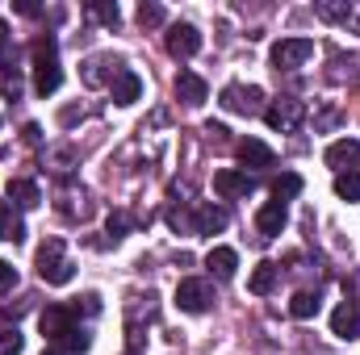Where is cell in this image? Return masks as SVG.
<instances>
[{
	"label": "cell",
	"mask_w": 360,
	"mask_h": 355,
	"mask_svg": "<svg viewBox=\"0 0 360 355\" xmlns=\"http://www.w3.org/2000/svg\"><path fill=\"white\" fill-rule=\"evenodd\" d=\"M30 55H34V92H38V96L59 92V84H63V67H59V46H55V38H51V34L34 38Z\"/></svg>",
	"instance_id": "cell-1"
},
{
	"label": "cell",
	"mask_w": 360,
	"mask_h": 355,
	"mask_svg": "<svg viewBox=\"0 0 360 355\" xmlns=\"http://www.w3.org/2000/svg\"><path fill=\"white\" fill-rule=\"evenodd\" d=\"M38 276H42L46 284H68V280L76 276V264L63 255V239H46V243L38 247Z\"/></svg>",
	"instance_id": "cell-2"
},
{
	"label": "cell",
	"mask_w": 360,
	"mask_h": 355,
	"mask_svg": "<svg viewBox=\"0 0 360 355\" xmlns=\"http://www.w3.org/2000/svg\"><path fill=\"white\" fill-rule=\"evenodd\" d=\"M218 105H222L226 113L256 117V113H264V88H256V84H226L222 96H218Z\"/></svg>",
	"instance_id": "cell-3"
},
{
	"label": "cell",
	"mask_w": 360,
	"mask_h": 355,
	"mask_svg": "<svg viewBox=\"0 0 360 355\" xmlns=\"http://www.w3.org/2000/svg\"><path fill=\"white\" fill-rule=\"evenodd\" d=\"M310 59H314V42L310 38H281V42H272V67L276 72H293V67H302Z\"/></svg>",
	"instance_id": "cell-4"
},
{
	"label": "cell",
	"mask_w": 360,
	"mask_h": 355,
	"mask_svg": "<svg viewBox=\"0 0 360 355\" xmlns=\"http://www.w3.org/2000/svg\"><path fill=\"white\" fill-rule=\"evenodd\" d=\"M176 305L184 309V314H205V309L214 305V288H210V280H197V276L180 280L176 284Z\"/></svg>",
	"instance_id": "cell-5"
},
{
	"label": "cell",
	"mask_w": 360,
	"mask_h": 355,
	"mask_svg": "<svg viewBox=\"0 0 360 355\" xmlns=\"http://www.w3.org/2000/svg\"><path fill=\"white\" fill-rule=\"evenodd\" d=\"M302 117H306V105H302V100H293V96H281V100H272L269 109H264V121H269L272 130H281V134L297 130V126H302Z\"/></svg>",
	"instance_id": "cell-6"
},
{
	"label": "cell",
	"mask_w": 360,
	"mask_h": 355,
	"mask_svg": "<svg viewBox=\"0 0 360 355\" xmlns=\"http://www.w3.org/2000/svg\"><path fill=\"white\" fill-rule=\"evenodd\" d=\"M164 46H168V55H172V59H193V55L201 51V34H197V25L176 21V25H168Z\"/></svg>",
	"instance_id": "cell-7"
},
{
	"label": "cell",
	"mask_w": 360,
	"mask_h": 355,
	"mask_svg": "<svg viewBox=\"0 0 360 355\" xmlns=\"http://www.w3.org/2000/svg\"><path fill=\"white\" fill-rule=\"evenodd\" d=\"M38 326H42V335L51 343H59V339H68L76 330V309L72 305H46L42 318H38Z\"/></svg>",
	"instance_id": "cell-8"
},
{
	"label": "cell",
	"mask_w": 360,
	"mask_h": 355,
	"mask_svg": "<svg viewBox=\"0 0 360 355\" xmlns=\"http://www.w3.org/2000/svg\"><path fill=\"white\" fill-rule=\"evenodd\" d=\"M256 188V180L248 176V172H239V168H222L218 176H214V192L222 196V201H239V196H248Z\"/></svg>",
	"instance_id": "cell-9"
},
{
	"label": "cell",
	"mask_w": 360,
	"mask_h": 355,
	"mask_svg": "<svg viewBox=\"0 0 360 355\" xmlns=\"http://www.w3.org/2000/svg\"><path fill=\"white\" fill-rule=\"evenodd\" d=\"M285 226H289V209H285L281 201H264L260 213H256V230H260V239H276Z\"/></svg>",
	"instance_id": "cell-10"
},
{
	"label": "cell",
	"mask_w": 360,
	"mask_h": 355,
	"mask_svg": "<svg viewBox=\"0 0 360 355\" xmlns=\"http://www.w3.org/2000/svg\"><path fill=\"white\" fill-rule=\"evenodd\" d=\"M323 159H327V168H335V172H352V168L360 163V142L356 138H340V142L327 147Z\"/></svg>",
	"instance_id": "cell-11"
},
{
	"label": "cell",
	"mask_w": 360,
	"mask_h": 355,
	"mask_svg": "<svg viewBox=\"0 0 360 355\" xmlns=\"http://www.w3.org/2000/svg\"><path fill=\"white\" fill-rule=\"evenodd\" d=\"M109 92H113V105H134V100L143 96V80H139V72L122 67V72L109 80Z\"/></svg>",
	"instance_id": "cell-12"
},
{
	"label": "cell",
	"mask_w": 360,
	"mask_h": 355,
	"mask_svg": "<svg viewBox=\"0 0 360 355\" xmlns=\"http://www.w3.org/2000/svg\"><path fill=\"white\" fill-rule=\"evenodd\" d=\"M235 155H239L243 168H272V163H276L272 147L269 142H260V138H243V142L235 147Z\"/></svg>",
	"instance_id": "cell-13"
},
{
	"label": "cell",
	"mask_w": 360,
	"mask_h": 355,
	"mask_svg": "<svg viewBox=\"0 0 360 355\" xmlns=\"http://www.w3.org/2000/svg\"><path fill=\"white\" fill-rule=\"evenodd\" d=\"M226 230V209L222 205H197L193 209V234H218Z\"/></svg>",
	"instance_id": "cell-14"
},
{
	"label": "cell",
	"mask_w": 360,
	"mask_h": 355,
	"mask_svg": "<svg viewBox=\"0 0 360 355\" xmlns=\"http://www.w3.org/2000/svg\"><path fill=\"white\" fill-rule=\"evenodd\" d=\"M331 335L335 339H344V343H352V339H360V314H356V305H340L335 314H331Z\"/></svg>",
	"instance_id": "cell-15"
},
{
	"label": "cell",
	"mask_w": 360,
	"mask_h": 355,
	"mask_svg": "<svg viewBox=\"0 0 360 355\" xmlns=\"http://www.w3.org/2000/svg\"><path fill=\"white\" fill-rule=\"evenodd\" d=\"M176 96L188 105V109H197V105H205V96H210V84L197 76V72H180L176 76Z\"/></svg>",
	"instance_id": "cell-16"
},
{
	"label": "cell",
	"mask_w": 360,
	"mask_h": 355,
	"mask_svg": "<svg viewBox=\"0 0 360 355\" xmlns=\"http://www.w3.org/2000/svg\"><path fill=\"white\" fill-rule=\"evenodd\" d=\"M4 196H8L13 205H21V209H34V205L42 201V192H38L34 180H8V184H4Z\"/></svg>",
	"instance_id": "cell-17"
},
{
	"label": "cell",
	"mask_w": 360,
	"mask_h": 355,
	"mask_svg": "<svg viewBox=\"0 0 360 355\" xmlns=\"http://www.w3.org/2000/svg\"><path fill=\"white\" fill-rule=\"evenodd\" d=\"M276 280H281V267L272 264V260H264V264H256L252 280H248V288H252L256 297H269L272 288H276Z\"/></svg>",
	"instance_id": "cell-18"
},
{
	"label": "cell",
	"mask_w": 360,
	"mask_h": 355,
	"mask_svg": "<svg viewBox=\"0 0 360 355\" xmlns=\"http://www.w3.org/2000/svg\"><path fill=\"white\" fill-rule=\"evenodd\" d=\"M205 267H210L218 280H231V276H235V267H239V255H235L231 247H214V251L205 255Z\"/></svg>",
	"instance_id": "cell-19"
},
{
	"label": "cell",
	"mask_w": 360,
	"mask_h": 355,
	"mask_svg": "<svg viewBox=\"0 0 360 355\" xmlns=\"http://www.w3.org/2000/svg\"><path fill=\"white\" fill-rule=\"evenodd\" d=\"M319 309H323V297H319V293H310V288L293 293V301H289V314H293L297 322H310Z\"/></svg>",
	"instance_id": "cell-20"
},
{
	"label": "cell",
	"mask_w": 360,
	"mask_h": 355,
	"mask_svg": "<svg viewBox=\"0 0 360 355\" xmlns=\"http://www.w3.org/2000/svg\"><path fill=\"white\" fill-rule=\"evenodd\" d=\"M0 239H4V243H21V239H25V226H21V217L13 213V201H0Z\"/></svg>",
	"instance_id": "cell-21"
},
{
	"label": "cell",
	"mask_w": 360,
	"mask_h": 355,
	"mask_svg": "<svg viewBox=\"0 0 360 355\" xmlns=\"http://www.w3.org/2000/svg\"><path fill=\"white\" fill-rule=\"evenodd\" d=\"M302 188H306V184H302V176H297V172H285V176L272 180V201H281V205H285V201H293Z\"/></svg>",
	"instance_id": "cell-22"
},
{
	"label": "cell",
	"mask_w": 360,
	"mask_h": 355,
	"mask_svg": "<svg viewBox=\"0 0 360 355\" xmlns=\"http://www.w3.org/2000/svg\"><path fill=\"white\" fill-rule=\"evenodd\" d=\"M335 196L348 201V205L360 201V172H340V176H335Z\"/></svg>",
	"instance_id": "cell-23"
},
{
	"label": "cell",
	"mask_w": 360,
	"mask_h": 355,
	"mask_svg": "<svg viewBox=\"0 0 360 355\" xmlns=\"http://www.w3.org/2000/svg\"><path fill=\"white\" fill-rule=\"evenodd\" d=\"M55 347H59L63 355H80V351H89V347H92V335H89V330H80V326H76V330H72L68 339H59Z\"/></svg>",
	"instance_id": "cell-24"
},
{
	"label": "cell",
	"mask_w": 360,
	"mask_h": 355,
	"mask_svg": "<svg viewBox=\"0 0 360 355\" xmlns=\"http://www.w3.org/2000/svg\"><path fill=\"white\" fill-rule=\"evenodd\" d=\"M109 63L117 67V59H109V55H96V59H89V67H84V80H89V84H105V72H101V67H109Z\"/></svg>",
	"instance_id": "cell-25"
},
{
	"label": "cell",
	"mask_w": 360,
	"mask_h": 355,
	"mask_svg": "<svg viewBox=\"0 0 360 355\" xmlns=\"http://www.w3.org/2000/svg\"><path fill=\"white\" fill-rule=\"evenodd\" d=\"M314 13H319L323 21H348V17H352V8H348V4H327V0H323Z\"/></svg>",
	"instance_id": "cell-26"
},
{
	"label": "cell",
	"mask_w": 360,
	"mask_h": 355,
	"mask_svg": "<svg viewBox=\"0 0 360 355\" xmlns=\"http://www.w3.org/2000/svg\"><path fill=\"white\" fill-rule=\"evenodd\" d=\"M89 13L96 17V21H105V25H117V17H122V13H117V4H96V0L89 4Z\"/></svg>",
	"instance_id": "cell-27"
},
{
	"label": "cell",
	"mask_w": 360,
	"mask_h": 355,
	"mask_svg": "<svg viewBox=\"0 0 360 355\" xmlns=\"http://www.w3.org/2000/svg\"><path fill=\"white\" fill-rule=\"evenodd\" d=\"M139 21H143V25H164V8L143 0V4H139Z\"/></svg>",
	"instance_id": "cell-28"
},
{
	"label": "cell",
	"mask_w": 360,
	"mask_h": 355,
	"mask_svg": "<svg viewBox=\"0 0 360 355\" xmlns=\"http://www.w3.org/2000/svg\"><path fill=\"white\" fill-rule=\"evenodd\" d=\"M105 226H109V234H113V239H126V230H130V213H122V209H117V213H109V222H105Z\"/></svg>",
	"instance_id": "cell-29"
},
{
	"label": "cell",
	"mask_w": 360,
	"mask_h": 355,
	"mask_svg": "<svg viewBox=\"0 0 360 355\" xmlns=\"http://www.w3.org/2000/svg\"><path fill=\"white\" fill-rule=\"evenodd\" d=\"M21 343H25V339H21L17 330H4V335H0V355H21Z\"/></svg>",
	"instance_id": "cell-30"
},
{
	"label": "cell",
	"mask_w": 360,
	"mask_h": 355,
	"mask_svg": "<svg viewBox=\"0 0 360 355\" xmlns=\"http://www.w3.org/2000/svg\"><path fill=\"white\" fill-rule=\"evenodd\" d=\"M13 288H17V267L0 260V297H4V293H13Z\"/></svg>",
	"instance_id": "cell-31"
},
{
	"label": "cell",
	"mask_w": 360,
	"mask_h": 355,
	"mask_svg": "<svg viewBox=\"0 0 360 355\" xmlns=\"http://www.w3.org/2000/svg\"><path fill=\"white\" fill-rule=\"evenodd\" d=\"M13 8H17V13H21V17H38V4H30V0H17V4H13Z\"/></svg>",
	"instance_id": "cell-32"
},
{
	"label": "cell",
	"mask_w": 360,
	"mask_h": 355,
	"mask_svg": "<svg viewBox=\"0 0 360 355\" xmlns=\"http://www.w3.org/2000/svg\"><path fill=\"white\" fill-rule=\"evenodd\" d=\"M205 134H210V138H226V126H218V121H210V126H205Z\"/></svg>",
	"instance_id": "cell-33"
},
{
	"label": "cell",
	"mask_w": 360,
	"mask_h": 355,
	"mask_svg": "<svg viewBox=\"0 0 360 355\" xmlns=\"http://www.w3.org/2000/svg\"><path fill=\"white\" fill-rule=\"evenodd\" d=\"M25 142H42V130L38 126H25Z\"/></svg>",
	"instance_id": "cell-34"
},
{
	"label": "cell",
	"mask_w": 360,
	"mask_h": 355,
	"mask_svg": "<svg viewBox=\"0 0 360 355\" xmlns=\"http://www.w3.org/2000/svg\"><path fill=\"white\" fill-rule=\"evenodd\" d=\"M4 42H8V25L0 21V59H4Z\"/></svg>",
	"instance_id": "cell-35"
},
{
	"label": "cell",
	"mask_w": 360,
	"mask_h": 355,
	"mask_svg": "<svg viewBox=\"0 0 360 355\" xmlns=\"http://www.w3.org/2000/svg\"><path fill=\"white\" fill-rule=\"evenodd\" d=\"M42 355H63V351H59V347H51V351H42Z\"/></svg>",
	"instance_id": "cell-36"
}]
</instances>
